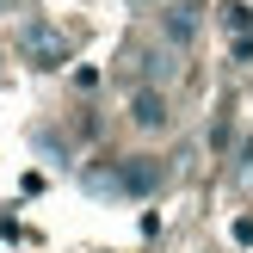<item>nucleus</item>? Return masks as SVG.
<instances>
[{
	"label": "nucleus",
	"mask_w": 253,
	"mask_h": 253,
	"mask_svg": "<svg viewBox=\"0 0 253 253\" xmlns=\"http://www.w3.org/2000/svg\"><path fill=\"white\" fill-rule=\"evenodd\" d=\"M19 49H25V62H37V68H62V62H68L62 31H56V25H43V19H31V25L19 31Z\"/></svg>",
	"instance_id": "1"
},
{
	"label": "nucleus",
	"mask_w": 253,
	"mask_h": 253,
	"mask_svg": "<svg viewBox=\"0 0 253 253\" xmlns=\"http://www.w3.org/2000/svg\"><path fill=\"white\" fill-rule=\"evenodd\" d=\"M130 124L142 136H161L173 124V105H167V93H161V86H136L130 93Z\"/></svg>",
	"instance_id": "2"
},
{
	"label": "nucleus",
	"mask_w": 253,
	"mask_h": 253,
	"mask_svg": "<svg viewBox=\"0 0 253 253\" xmlns=\"http://www.w3.org/2000/svg\"><path fill=\"white\" fill-rule=\"evenodd\" d=\"M161 37H167V49H185L198 37V6L192 0H167L161 6Z\"/></svg>",
	"instance_id": "3"
},
{
	"label": "nucleus",
	"mask_w": 253,
	"mask_h": 253,
	"mask_svg": "<svg viewBox=\"0 0 253 253\" xmlns=\"http://www.w3.org/2000/svg\"><path fill=\"white\" fill-rule=\"evenodd\" d=\"M161 185V161H148V155H136L130 167L118 173V192H130V198H142V192H155Z\"/></svg>",
	"instance_id": "4"
},
{
	"label": "nucleus",
	"mask_w": 253,
	"mask_h": 253,
	"mask_svg": "<svg viewBox=\"0 0 253 253\" xmlns=\"http://www.w3.org/2000/svg\"><path fill=\"white\" fill-rule=\"evenodd\" d=\"M136 62H142V86H161V81H173V68H179L167 43H161V49H142Z\"/></svg>",
	"instance_id": "5"
},
{
	"label": "nucleus",
	"mask_w": 253,
	"mask_h": 253,
	"mask_svg": "<svg viewBox=\"0 0 253 253\" xmlns=\"http://www.w3.org/2000/svg\"><path fill=\"white\" fill-rule=\"evenodd\" d=\"M130 6H167V0H130Z\"/></svg>",
	"instance_id": "6"
},
{
	"label": "nucleus",
	"mask_w": 253,
	"mask_h": 253,
	"mask_svg": "<svg viewBox=\"0 0 253 253\" xmlns=\"http://www.w3.org/2000/svg\"><path fill=\"white\" fill-rule=\"evenodd\" d=\"M6 12H12V0H0V19H6Z\"/></svg>",
	"instance_id": "7"
}]
</instances>
